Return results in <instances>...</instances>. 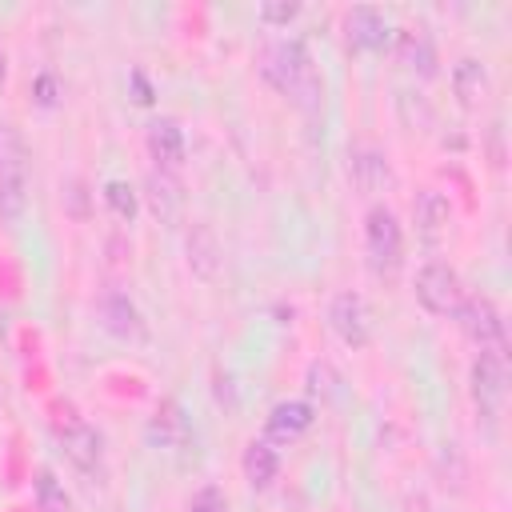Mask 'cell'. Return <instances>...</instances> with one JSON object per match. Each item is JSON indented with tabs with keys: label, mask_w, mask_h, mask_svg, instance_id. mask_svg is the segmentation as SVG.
I'll list each match as a JSON object with an SVG mask.
<instances>
[{
	"label": "cell",
	"mask_w": 512,
	"mask_h": 512,
	"mask_svg": "<svg viewBox=\"0 0 512 512\" xmlns=\"http://www.w3.org/2000/svg\"><path fill=\"white\" fill-rule=\"evenodd\" d=\"M104 204H108L112 216H120V220H132V216H136V192H132L124 180H108V184H104Z\"/></svg>",
	"instance_id": "ffe728a7"
},
{
	"label": "cell",
	"mask_w": 512,
	"mask_h": 512,
	"mask_svg": "<svg viewBox=\"0 0 512 512\" xmlns=\"http://www.w3.org/2000/svg\"><path fill=\"white\" fill-rule=\"evenodd\" d=\"M128 80H132V92H136L132 100H136V104H152V88H148V80H144V72H132Z\"/></svg>",
	"instance_id": "d4e9b609"
},
{
	"label": "cell",
	"mask_w": 512,
	"mask_h": 512,
	"mask_svg": "<svg viewBox=\"0 0 512 512\" xmlns=\"http://www.w3.org/2000/svg\"><path fill=\"white\" fill-rule=\"evenodd\" d=\"M328 324H332V332H336L348 348H364V344L372 340V328H376L372 308H368V300H364L360 292H340V296H332Z\"/></svg>",
	"instance_id": "8992f818"
},
{
	"label": "cell",
	"mask_w": 512,
	"mask_h": 512,
	"mask_svg": "<svg viewBox=\"0 0 512 512\" xmlns=\"http://www.w3.org/2000/svg\"><path fill=\"white\" fill-rule=\"evenodd\" d=\"M364 252H368V268L376 276H396L400 260H404V232L392 216V208L376 204L364 220Z\"/></svg>",
	"instance_id": "3957f363"
},
{
	"label": "cell",
	"mask_w": 512,
	"mask_h": 512,
	"mask_svg": "<svg viewBox=\"0 0 512 512\" xmlns=\"http://www.w3.org/2000/svg\"><path fill=\"white\" fill-rule=\"evenodd\" d=\"M260 72L264 80L288 96L292 104H300L304 112L320 108V96H324V84H320V72L308 56V48L300 40H272L260 56Z\"/></svg>",
	"instance_id": "6da1fadb"
},
{
	"label": "cell",
	"mask_w": 512,
	"mask_h": 512,
	"mask_svg": "<svg viewBox=\"0 0 512 512\" xmlns=\"http://www.w3.org/2000/svg\"><path fill=\"white\" fill-rule=\"evenodd\" d=\"M412 224H416V232H420L428 244H436V240H444V236H448L452 204H448L440 192L424 188V192H416V200H412Z\"/></svg>",
	"instance_id": "9c48e42d"
},
{
	"label": "cell",
	"mask_w": 512,
	"mask_h": 512,
	"mask_svg": "<svg viewBox=\"0 0 512 512\" xmlns=\"http://www.w3.org/2000/svg\"><path fill=\"white\" fill-rule=\"evenodd\" d=\"M188 512H228V500H224V492L216 484H208L188 500Z\"/></svg>",
	"instance_id": "7402d4cb"
},
{
	"label": "cell",
	"mask_w": 512,
	"mask_h": 512,
	"mask_svg": "<svg viewBox=\"0 0 512 512\" xmlns=\"http://www.w3.org/2000/svg\"><path fill=\"white\" fill-rule=\"evenodd\" d=\"M188 268L200 280H216V272H220V240L208 224H196L188 232Z\"/></svg>",
	"instance_id": "e0dca14e"
},
{
	"label": "cell",
	"mask_w": 512,
	"mask_h": 512,
	"mask_svg": "<svg viewBox=\"0 0 512 512\" xmlns=\"http://www.w3.org/2000/svg\"><path fill=\"white\" fill-rule=\"evenodd\" d=\"M28 208V152L20 136L0 124V220L16 224Z\"/></svg>",
	"instance_id": "7a4b0ae2"
},
{
	"label": "cell",
	"mask_w": 512,
	"mask_h": 512,
	"mask_svg": "<svg viewBox=\"0 0 512 512\" xmlns=\"http://www.w3.org/2000/svg\"><path fill=\"white\" fill-rule=\"evenodd\" d=\"M148 152L160 172H176L184 164V132L172 116H160L148 124Z\"/></svg>",
	"instance_id": "30bf717a"
},
{
	"label": "cell",
	"mask_w": 512,
	"mask_h": 512,
	"mask_svg": "<svg viewBox=\"0 0 512 512\" xmlns=\"http://www.w3.org/2000/svg\"><path fill=\"white\" fill-rule=\"evenodd\" d=\"M312 420H316V408H312L308 400H280V404L268 412V440L288 444V440L304 436V432L312 428Z\"/></svg>",
	"instance_id": "4fadbf2b"
},
{
	"label": "cell",
	"mask_w": 512,
	"mask_h": 512,
	"mask_svg": "<svg viewBox=\"0 0 512 512\" xmlns=\"http://www.w3.org/2000/svg\"><path fill=\"white\" fill-rule=\"evenodd\" d=\"M244 480L252 484V488H268L272 480H276V472H280V452L268 444V440H252L248 448H244Z\"/></svg>",
	"instance_id": "ac0fdd59"
},
{
	"label": "cell",
	"mask_w": 512,
	"mask_h": 512,
	"mask_svg": "<svg viewBox=\"0 0 512 512\" xmlns=\"http://www.w3.org/2000/svg\"><path fill=\"white\" fill-rule=\"evenodd\" d=\"M308 392L320 396V400L332 396V372H328V364H312L308 368Z\"/></svg>",
	"instance_id": "603a6c76"
},
{
	"label": "cell",
	"mask_w": 512,
	"mask_h": 512,
	"mask_svg": "<svg viewBox=\"0 0 512 512\" xmlns=\"http://www.w3.org/2000/svg\"><path fill=\"white\" fill-rule=\"evenodd\" d=\"M396 56L408 72L416 76H436V48L432 40L424 36V28H400L396 36Z\"/></svg>",
	"instance_id": "9a60e30c"
},
{
	"label": "cell",
	"mask_w": 512,
	"mask_h": 512,
	"mask_svg": "<svg viewBox=\"0 0 512 512\" xmlns=\"http://www.w3.org/2000/svg\"><path fill=\"white\" fill-rule=\"evenodd\" d=\"M60 448H64V456L80 468V472H92V468H100V432L96 428H88V424H68L64 432H60Z\"/></svg>",
	"instance_id": "2e32d148"
},
{
	"label": "cell",
	"mask_w": 512,
	"mask_h": 512,
	"mask_svg": "<svg viewBox=\"0 0 512 512\" xmlns=\"http://www.w3.org/2000/svg\"><path fill=\"white\" fill-rule=\"evenodd\" d=\"M36 504H40V512H72V500H68L64 484L48 468L36 472Z\"/></svg>",
	"instance_id": "d6986e66"
},
{
	"label": "cell",
	"mask_w": 512,
	"mask_h": 512,
	"mask_svg": "<svg viewBox=\"0 0 512 512\" xmlns=\"http://www.w3.org/2000/svg\"><path fill=\"white\" fill-rule=\"evenodd\" d=\"M416 300L432 316H456V308L464 300V284H460L456 268L444 264V260H428L416 272Z\"/></svg>",
	"instance_id": "277c9868"
},
{
	"label": "cell",
	"mask_w": 512,
	"mask_h": 512,
	"mask_svg": "<svg viewBox=\"0 0 512 512\" xmlns=\"http://www.w3.org/2000/svg\"><path fill=\"white\" fill-rule=\"evenodd\" d=\"M144 188H148L144 196H148V208H152V216H156L160 224H176V220H180V212H184V192H180V180H176L172 172H160V168H152Z\"/></svg>",
	"instance_id": "7c38bea8"
},
{
	"label": "cell",
	"mask_w": 512,
	"mask_h": 512,
	"mask_svg": "<svg viewBox=\"0 0 512 512\" xmlns=\"http://www.w3.org/2000/svg\"><path fill=\"white\" fill-rule=\"evenodd\" d=\"M460 332L480 348V352H496L504 356V316L496 312V304L488 296H464L456 308Z\"/></svg>",
	"instance_id": "5b68a950"
},
{
	"label": "cell",
	"mask_w": 512,
	"mask_h": 512,
	"mask_svg": "<svg viewBox=\"0 0 512 512\" xmlns=\"http://www.w3.org/2000/svg\"><path fill=\"white\" fill-rule=\"evenodd\" d=\"M504 396H508V368H504V356L480 352L476 364H472V400H476L480 416H484V420H496L500 408H504Z\"/></svg>",
	"instance_id": "52a82bcc"
},
{
	"label": "cell",
	"mask_w": 512,
	"mask_h": 512,
	"mask_svg": "<svg viewBox=\"0 0 512 512\" xmlns=\"http://www.w3.org/2000/svg\"><path fill=\"white\" fill-rule=\"evenodd\" d=\"M36 100H40L44 108L56 104V80H52V76H40V80H36Z\"/></svg>",
	"instance_id": "cb8c5ba5"
},
{
	"label": "cell",
	"mask_w": 512,
	"mask_h": 512,
	"mask_svg": "<svg viewBox=\"0 0 512 512\" xmlns=\"http://www.w3.org/2000/svg\"><path fill=\"white\" fill-rule=\"evenodd\" d=\"M100 320L112 336L120 340H144V320H140V308L124 296V292H108L100 300Z\"/></svg>",
	"instance_id": "5bb4252c"
},
{
	"label": "cell",
	"mask_w": 512,
	"mask_h": 512,
	"mask_svg": "<svg viewBox=\"0 0 512 512\" xmlns=\"http://www.w3.org/2000/svg\"><path fill=\"white\" fill-rule=\"evenodd\" d=\"M0 80H4V52H0Z\"/></svg>",
	"instance_id": "484cf974"
},
{
	"label": "cell",
	"mask_w": 512,
	"mask_h": 512,
	"mask_svg": "<svg viewBox=\"0 0 512 512\" xmlns=\"http://www.w3.org/2000/svg\"><path fill=\"white\" fill-rule=\"evenodd\" d=\"M296 16H300L296 0H268V4H260V20L264 24H292Z\"/></svg>",
	"instance_id": "44dd1931"
},
{
	"label": "cell",
	"mask_w": 512,
	"mask_h": 512,
	"mask_svg": "<svg viewBox=\"0 0 512 512\" xmlns=\"http://www.w3.org/2000/svg\"><path fill=\"white\" fill-rule=\"evenodd\" d=\"M344 32H348V48H356V52H380L392 40L388 20L376 8H368V4H356L344 16Z\"/></svg>",
	"instance_id": "ba28073f"
},
{
	"label": "cell",
	"mask_w": 512,
	"mask_h": 512,
	"mask_svg": "<svg viewBox=\"0 0 512 512\" xmlns=\"http://www.w3.org/2000/svg\"><path fill=\"white\" fill-rule=\"evenodd\" d=\"M452 92H456L460 108H480V104L492 96V76H488V68H484L476 56L456 60V68H452Z\"/></svg>",
	"instance_id": "8fae6325"
}]
</instances>
